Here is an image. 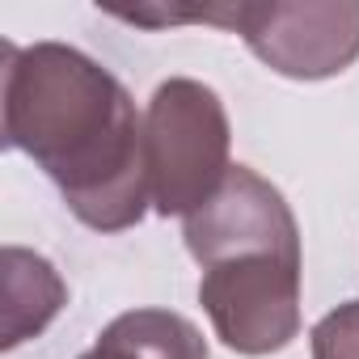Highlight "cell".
Instances as JSON below:
<instances>
[{"instance_id": "6da1fadb", "label": "cell", "mask_w": 359, "mask_h": 359, "mask_svg": "<svg viewBox=\"0 0 359 359\" xmlns=\"http://www.w3.org/2000/svg\"><path fill=\"white\" fill-rule=\"evenodd\" d=\"M5 144L60 187L68 212L123 233L144 220V123L127 85L68 43H5Z\"/></svg>"}, {"instance_id": "7a4b0ae2", "label": "cell", "mask_w": 359, "mask_h": 359, "mask_svg": "<svg viewBox=\"0 0 359 359\" xmlns=\"http://www.w3.org/2000/svg\"><path fill=\"white\" fill-rule=\"evenodd\" d=\"M182 237L203 266L199 304L229 351L275 355L300 334V229L279 187L233 165Z\"/></svg>"}, {"instance_id": "3957f363", "label": "cell", "mask_w": 359, "mask_h": 359, "mask_svg": "<svg viewBox=\"0 0 359 359\" xmlns=\"http://www.w3.org/2000/svg\"><path fill=\"white\" fill-rule=\"evenodd\" d=\"M229 144V110L212 85L191 76L156 85L144 114V169L156 212L187 220L208 208L233 173Z\"/></svg>"}, {"instance_id": "277c9868", "label": "cell", "mask_w": 359, "mask_h": 359, "mask_svg": "<svg viewBox=\"0 0 359 359\" xmlns=\"http://www.w3.org/2000/svg\"><path fill=\"white\" fill-rule=\"evenodd\" d=\"M233 30L271 72L325 81L359 60V0H241L233 5Z\"/></svg>"}, {"instance_id": "5b68a950", "label": "cell", "mask_w": 359, "mask_h": 359, "mask_svg": "<svg viewBox=\"0 0 359 359\" xmlns=\"http://www.w3.org/2000/svg\"><path fill=\"white\" fill-rule=\"evenodd\" d=\"M81 359H212L199 325L169 309H131L114 317Z\"/></svg>"}, {"instance_id": "8992f818", "label": "cell", "mask_w": 359, "mask_h": 359, "mask_svg": "<svg viewBox=\"0 0 359 359\" xmlns=\"http://www.w3.org/2000/svg\"><path fill=\"white\" fill-rule=\"evenodd\" d=\"M64 300L68 287L47 258L18 245L5 250V351L43 334L64 309Z\"/></svg>"}, {"instance_id": "52a82bcc", "label": "cell", "mask_w": 359, "mask_h": 359, "mask_svg": "<svg viewBox=\"0 0 359 359\" xmlns=\"http://www.w3.org/2000/svg\"><path fill=\"white\" fill-rule=\"evenodd\" d=\"M313 359H359V300L338 304L334 313H325L313 334Z\"/></svg>"}]
</instances>
